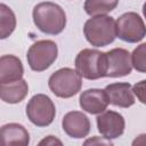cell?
<instances>
[{
  "label": "cell",
  "instance_id": "cell-1",
  "mask_svg": "<svg viewBox=\"0 0 146 146\" xmlns=\"http://www.w3.org/2000/svg\"><path fill=\"white\" fill-rule=\"evenodd\" d=\"M32 17L34 25L44 34L57 35L62 33L66 26V14L64 9L51 1L35 5Z\"/></svg>",
  "mask_w": 146,
  "mask_h": 146
},
{
  "label": "cell",
  "instance_id": "cell-2",
  "mask_svg": "<svg viewBox=\"0 0 146 146\" xmlns=\"http://www.w3.org/2000/svg\"><path fill=\"white\" fill-rule=\"evenodd\" d=\"M86 40L94 47H105L116 38V23L113 17L97 15L89 18L83 25Z\"/></svg>",
  "mask_w": 146,
  "mask_h": 146
},
{
  "label": "cell",
  "instance_id": "cell-3",
  "mask_svg": "<svg viewBox=\"0 0 146 146\" xmlns=\"http://www.w3.org/2000/svg\"><path fill=\"white\" fill-rule=\"evenodd\" d=\"M76 72L87 80H98L106 78L107 60L106 52L97 49H82L74 60Z\"/></svg>",
  "mask_w": 146,
  "mask_h": 146
},
{
  "label": "cell",
  "instance_id": "cell-4",
  "mask_svg": "<svg viewBox=\"0 0 146 146\" xmlns=\"http://www.w3.org/2000/svg\"><path fill=\"white\" fill-rule=\"evenodd\" d=\"M50 91L59 98H71L82 88V76L76 70L63 67L55 71L48 79Z\"/></svg>",
  "mask_w": 146,
  "mask_h": 146
},
{
  "label": "cell",
  "instance_id": "cell-5",
  "mask_svg": "<svg viewBox=\"0 0 146 146\" xmlns=\"http://www.w3.org/2000/svg\"><path fill=\"white\" fill-rule=\"evenodd\" d=\"M58 56V47L52 40H39L30 46L26 59L30 68L34 72H42L49 68Z\"/></svg>",
  "mask_w": 146,
  "mask_h": 146
},
{
  "label": "cell",
  "instance_id": "cell-6",
  "mask_svg": "<svg viewBox=\"0 0 146 146\" xmlns=\"http://www.w3.org/2000/svg\"><path fill=\"white\" fill-rule=\"evenodd\" d=\"M56 115V107L51 98L44 94L34 95L26 105V116L36 127H48Z\"/></svg>",
  "mask_w": 146,
  "mask_h": 146
},
{
  "label": "cell",
  "instance_id": "cell-7",
  "mask_svg": "<svg viewBox=\"0 0 146 146\" xmlns=\"http://www.w3.org/2000/svg\"><path fill=\"white\" fill-rule=\"evenodd\" d=\"M116 36L128 43H137L146 36V25L135 11L122 14L116 21Z\"/></svg>",
  "mask_w": 146,
  "mask_h": 146
},
{
  "label": "cell",
  "instance_id": "cell-8",
  "mask_svg": "<svg viewBox=\"0 0 146 146\" xmlns=\"http://www.w3.org/2000/svg\"><path fill=\"white\" fill-rule=\"evenodd\" d=\"M107 72L106 78H121L132 71L131 54L123 48H114L106 51Z\"/></svg>",
  "mask_w": 146,
  "mask_h": 146
},
{
  "label": "cell",
  "instance_id": "cell-9",
  "mask_svg": "<svg viewBox=\"0 0 146 146\" xmlns=\"http://www.w3.org/2000/svg\"><path fill=\"white\" fill-rule=\"evenodd\" d=\"M97 129L106 139H116L124 132L125 121L122 114L115 111H104L96 117Z\"/></svg>",
  "mask_w": 146,
  "mask_h": 146
},
{
  "label": "cell",
  "instance_id": "cell-10",
  "mask_svg": "<svg viewBox=\"0 0 146 146\" xmlns=\"http://www.w3.org/2000/svg\"><path fill=\"white\" fill-rule=\"evenodd\" d=\"M62 128L68 137L81 139L89 135L91 123L83 112L71 111L64 115L62 120Z\"/></svg>",
  "mask_w": 146,
  "mask_h": 146
},
{
  "label": "cell",
  "instance_id": "cell-11",
  "mask_svg": "<svg viewBox=\"0 0 146 146\" xmlns=\"http://www.w3.org/2000/svg\"><path fill=\"white\" fill-rule=\"evenodd\" d=\"M108 104L110 100L105 89H87L82 91L79 97V105L82 108V111L95 115H98L106 111Z\"/></svg>",
  "mask_w": 146,
  "mask_h": 146
},
{
  "label": "cell",
  "instance_id": "cell-12",
  "mask_svg": "<svg viewBox=\"0 0 146 146\" xmlns=\"http://www.w3.org/2000/svg\"><path fill=\"white\" fill-rule=\"evenodd\" d=\"M105 91L108 96L110 104L116 107L128 108L135 104L132 87L128 82H115L107 84Z\"/></svg>",
  "mask_w": 146,
  "mask_h": 146
},
{
  "label": "cell",
  "instance_id": "cell-13",
  "mask_svg": "<svg viewBox=\"0 0 146 146\" xmlns=\"http://www.w3.org/2000/svg\"><path fill=\"white\" fill-rule=\"evenodd\" d=\"M24 67L21 59L14 55L0 57V83L14 82L23 79Z\"/></svg>",
  "mask_w": 146,
  "mask_h": 146
},
{
  "label": "cell",
  "instance_id": "cell-14",
  "mask_svg": "<svg viewBox=\"0 0 146 146\" xmlns=\"http://www.w3.org/2000/svg\"><path fill=\"white\" fill-rule=\"evenodd\" d=\"M1 141L7 146H27L30 144V133L26 128L19 123H7L1 127Z\"/></svg>",
  "mask_w": 146,
  "mask_h": 146
},
{
  "label": "cell",
  "instance_id": "cell-15",
  "mask_svg": "<svg viewBox=\"0 0 146 146\" xmlns=\"http://www.w3.org/2000/svg\"><path fill=\"white\" fill-rule=\"evenodd\" d=\"M29 94V84L24 79L0 83V96L2 102L7 104H17L21 103Z\"/></svg>",
  "mask_w": 146,
  "mask_h": 146
},
{
  "label": "cell",
  "instance_id": "cell-16",
  "mask_svg": "<svg viewBox=\"0 0 146 146\" xmlns=\"http://www.w3.org/2000/svg\"><path fill=\"white\" fill-rule=\"evenodd\" d=\"M119 0H86L83 9L89 16L106 15L116 8Z\"/></svg>",
  "mask_w": 146,
  "mask_h": 146
},
{
  "label": "cell",
  "instance_id": "cell-17",
  "mask_svg": "<svg viewBox=\"0 0 146 146\" xmlns=\"http://www.w3.org/2000/svg\"><path fill=\"white\" fill-rule=\"evenodd\" d=\"M16 27V16L5 3L0 5V39L8 38Z\"/></svg>",
  "mask_w": 146,
  "mask_h": 146
},
{
  "label": "cell",
  "instance_id": "cell-18",
  "mask_svg": "<svg viewBox=\"0 0 146 146\" xmlns=\"http://www.w3.org/2000/svg\"><path fill=\"white\" fill-rule=\"evenodd\" d=\"M132 67L140 72L146 73V42L137 46L131 54Z\"/></svg>",
  "mask_w": 146,
  "mask_h": 146
},
{
  "label": "cell",
  "instance_id": "cell-19",
  "mask_svg": "<svg viewBox=\"0 0 146 146\" xmlns=\"http://www.w3.org/2000/svg\"><path fill=\"white\" fill-rule=\"evenodd\" d=\"M133 95L137 97V99L146 105V80H141L139 82H136L132 86Z\"/></svg>",
  "mask_w": 146,
  "mask_h": 146
},
{
  "label": "cell",
  "instance_id": "cell-20",
  "mask_svg": "<svg viewBox=\"0 0 146 146\" xmlns=\"http://www.w3.org/2000/svg\"><path fill=\"white\" fill-rule=\"evenodd\" d=\"M99 144H103V145H113V143L110 140V139H106L105 137H98V136H94L92 138H89L84 141V145H99Z\"/></svg>",
  "mask_w": 146,
  "mask_h": 146
},
{
  "label": "cell",
  "instance_id": "cell-21",
  "mask_svg": "<svg viewBox=\"0 0 146 146\" xmlns=\"http://www.w3.org/2000/svg\"><path fill=\"white\" fill-rule=\"evenodd\" d=\"M55 144L62 145V141L59 139H57L55 136H47L46 138H43L42 140L39 141V145H55Z\"/></svg>",
  "mask_w": 146,
  "mask_h": 146
},
{
  "label": "cell",
  "instance_id": "cell-22",
  "mask_svg": "<svg viewBox=\"0 0 146 146\" xmlns=\"http://www.w3.org/2000/svg\"><path fill=\"white\" fill-rule=\"evenodd\" d=\"M132 145H146V133H140L132 140Z\"/></svg>",
  "mask_w": 146,
  "mask_h": 146
},
{
  "label": "cell",
  "instance_id": "cell-23",
  "mask_svg": "<svg viewBox=\"0 0 146 146\" xmlns=\"http://www.w3.org/2000/svg\"><path fill=\"white\" fill-rule=\"evenodd\" d=\"M143 14H144V17L146 18V1H145L144 5H143Z\"/></svg>",
  "mask_w": 146,
  "mask_h": 146
}]
</instances>
